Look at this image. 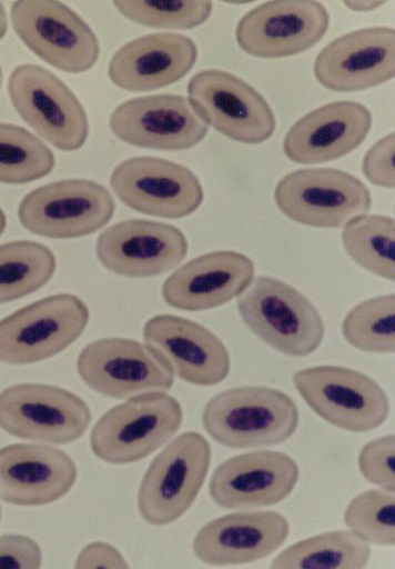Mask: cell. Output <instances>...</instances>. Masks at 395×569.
Instances as JSON below:
<instances>
[{"label":"cell","instance_id":"obj_1","mask_svg":"<svg viewBox=\"0 0 395 569\" xmlns=\"http://www.w3.org/2000/svg\"><path fill=\"white\" fill-rule=\"evenodd\" d=\"M203 426L230 449L269 448L291 439L301 413L286 393L269 387H237L215 395L205 406Z\"/></svg>","mask_w":395,"mask_h":569},{"label":"cell","instance_id":"obj_2","mask_svg":"<svg viewBox=\"0 0 395 569\" xmlns=\"http://www.w3.org/2000/svg\"><path fill=\"white\" fill-rule=\"evenodd\" d=\"M237 309L255 337L284 356H310L324 340L318 310L304 293L281 280L257 278L241 295Z\"/></svg>","mask_w":395,"mask_h":569},{"label":"cell","instance_id":"obj_3","mask_svg":"<svg viewBox=\"0 0 395 569\" xmlns=\"http://www.w3.org/2000/svg\"><path fill=\"white\" fill-rule=\"evenodd\" d=\"M182 422L183 409L173 396L164 391L140 393L95 422L90 447L108 463L138 462L170 442Z\"/></svg>","mask_w":395,"mask_h":569},{"label":"cell","instance_id":"obj_4","mask_svg":"<svg viewBox=\"0 0 395 569\" xmlns=\"http://www.w3.org/2000/svg\"><path fill=\"white\" fill-rule=\"evenodd\" d=\"M212 449L202 433L188 431L151 462L139 489L141 517L151 526H169L193 506L207 478Z\"/></svg>","mask_w":395,"mask_h":569},{"label":"cell","instance_id":"obj_5","mask_svg":"<svg viewBox=\"0 0 395 569\" xmlns=\"http://www.w3.org/2000/svg\"><path fill=\"white\" fill-rule=\"evenodd\" d=\"M306 405L324 421L350 432H366L387 420V393L365 373L341 366H315L293 376Z\"/></svg>","mask_w":395,"mask_h":569},{"label":"cell","instance_id":"obj_6","mask_svg":"<svg viewBox=\"0 0 395 569\" xmlns=\"http://www.w3.org/2000/svg\"><path fill=\"white\" fill-rule=\"evenodd\" d=\"M89 320L88 307L75 295L38 300L0 320V361L21 366L52 358L81 337Z\"/></svg>","mask_w":395,"mask_h":569},{"label":"cell","instance_id":"obj_7","mask_svg":"<svg viewBox=\"0 0 395 569\" xmlns=\"http://www.w3.org/2000/svg\"><path fill=\"white\" fill-rule=\"evenodd\" d=\"M11 102L21 119L61 151L80 150L89 137L87 112L75 93L36 63L17 67L9 79Z\"/></svg>","mask_w":395,"mask_h":569},{"label":"cell","instance_id":"obj_8","mask_svg":"<svg viewBox=\"0 0 395 569\" xmlns=\"http://www.w3.org/2000/svg\"><path fill=\"white\" fill-rule=\"evenodd\" d=\"M11 21L26 47L59 71L88 72L101 56L91 27L55 0H19L12 6Z\"/></svg>","mask_w":395,"mask_h":569},{"label":"cell","instance_id":"obj_9","mask_svg":"<svg viewBox=\"0 0 395 569\" xmlns=\"http://www.w3.org/2000/svg\"><path fill=\"white\" fill-rule=\"evenodd\" d=\"M115 202L101 183L62 180L28 193L19 207L21 224L38 237L69 240L91 236L113 218Z\"/></svg>","mask_w":395,"mask_h":569},{"label":"cell","instance_id":"obj_10","mask_svg":"<svg viewBox=\"0 0 395 569\" xmlns=\"http://www.w3.org/2000/svg\"><path fill=\"white\" fill-rule=\"evenodd\" d=\"M91 421L85 401L60 387L21 383L0 393V428L20 440L71 445L83 437Z\"/></svg>","mask_w":395,"mask_h":569},{"label":"cell","instance_id":"obj_11","mask_svg":"<svg viewBox=\"0 0 395 569\" xmlns=\"http://www.w3.org/2000/svg\"><path fill=\"white\" fill-rule=\"evenodd\" d=\"M275 203L290 220L314 228L336 229L371 211L369 189L354 176L335 169L291 172L276 186Z\"/></svg>","mask_w":395,"mask_h":569},{"label":"cell","instance_id":"obj_12","mask_svg":"<svg viewBox=\"0 0 395 569\" xmlns=\"http://www.w3.org/2000/svg\"><path fill=\"white\" fill-rule=\"evenodd\" d=\"M188 93L198 117L230 140L255 146L274 136L276 118L267 100L232 73H196L189 82Z\"/></svg>","mask_w":395,"mask_h":569},{"label":"cell","instance_id":"obj_13","mask_svg":"<svg viewBox=\"0 0 395 569\" xmlns=\"http://www.w3.org/2000/svg\"><path fill=\"white\" fill-rule=\"evenodd\" d=\"M111 188L129 209L162 219L189 217L205 198L200 179L185 166L146 156L117 166Z\"/></svg>","mask_w":395,"mask_h":569},{"label":"cell","instance_id":"obj_14","mask_svg":"<svg viewBox=\"0 0 395 569\" xmlns=\"http://www.w3.org/2000/svg\"><path fill=\"white\" fill-rule=\"evenodd\" d=\"M81 380L97 393L125 399L174 386L171 367L153 348L135 340L110 338L90 343L77 362Z\"/></svg>","mask_w":395,"mask_h":569},{"label":"cell","instance_id":"obj_15","mask_svg":"<svg viewBox=\"0 0 395 569\" xmlns=\"http://www.w3.org/2000/svg\"><path fill=\"white\" fill-rule=\"evenodd\" d=\"M189 246L180 228L156 221L131 219L99 236L95 253L107 270L130 279L166 274L186 258Z\"/></svg>","mask_w":395,"mask_h":569},{"label":"cell","instance_id":"obj_16","mask_svg":"<svg viewBox=\"0 0 395 569\" xmlns=\"http://www.w3.org/2000/svg\"><path fill=\"white\" fill-rule=\"evenodd\" d=\"M114 136L142 149L184 151L205 140L209 126L179 94H153L130 99L110 118Z\"/></svg>","mask_w":395,"mask_h":569},{"label":"cell","instance_id":"obj_17","mask_svg":"<svg viewBox=\"0 0 395 569\" xmlns=\"http://www.w3.org/2000/svg\"><path fill=\"white\" fill-rule=\"evenodd\" d=\"M331 26L325 7L313 0L263 3L237 24L236 40L246 53L278 59L303 53L317 44Z\"/></svg>","mask_w":395,"mask_h":569},{"label":"cell","instance_id":"obj_18","mask_svg":"<svg viewBox=\"0 0 395 569\" xmlns=\"http://www.w3.org/2000/svg\"><path fill=\"white\" fill-rule=\"evenodd\" d=\"M300 479L301 468L288 455L253 451L221 463L210 481V495L224 510L269 508L286 499Z\"/></svg>","mask_w":395,"mask_h":569},{"label":"cell","instance_id":"obj_19","mask_svg":"<svg viewBox=\"0 0 395 569\" xmlns=\"http://www.w3.org/2000/svg\"><path fill=\"white\" fill-rule=\"evenodd\" d=\"M326 89L354 92L382 86L395 76V31L391 27L358 29L328 43L314 63Z\"/></svg>","mask_w":395,"mask_h":569},{"label":"cell","instance_id":"obj_20","mask_svg":"<svg viewBox=\"0 0 395 569\" xmlns=\"http://www.w3.org/2000/svg\"><path fill=\"white\" fill-rule=\"evenodd\" d=\"M143 338L166 360L173 375L190 385H219L232 370V359L223 342L192 320L170 315L153 317L144 326Z\"/></svg>","mask_w":395,"mask_h":569},{"label":"cell","instance_id":"obj_21","mask_svg":"<svg viewBox=\"0 0 395 569\" xmlns=\"http://www.w3.org/2000/svg\"><path fill=\"white\" fill-rule=\"evenodd\" d=\"M78 480L73 458L43 445L0 449V499L17 507H43L63 498Z\"/></svg>","mask_w":395,"mask_h":569},{"label":"cell","instance_id":"obj_22","mask_svg":"<svg viewBox=\"0 0 395 569\" xmlns=\"http://www.w3.org/2000/svg\"><path fill=\"white\" fill-rule=\"evenodd\" d=\"M255 276V266L237 251H216L196 257L162 286V297L178 310L200 312L225 306L243 295Z\"/></svg>","mask_w":395,"mask_h":569},{"label":"cell","instance_id":"obj_23","mask_svg":"<svg viewBox=\"0 0 395 569\" xmlns=\"http://www.w3.org/2000/svg\"><path fill=\"white\" fill-rule=\"evenodd\" d=\"M288 533V521L280 512L232 513L206 523L196 532L192 548L207 565H244L273 555Z\"/></svg>","mask_w":395,"mask_h":569},{"label":"cell","instance_id":"obj_24","mask_svg":"<svg viewBox=\"0 0 395 569\" xmlns=\"http://www.w3.org/2000/svg\"><path fill=\"white\" fill-rule=\"evenodd\" d=\"M372 124V113L365 106L353 100H341L296 121L286 133L283 151L296 163L331 162L364 143Z\"/></svg>","mask_w":395,"mask_h":569},{"label":"cell","instance_id":"obj_25","mask_svg":"<svg viewBox=\"0 0 395 569\" xmlns=\"http://www.w3.org/2000/svg\"><path fill=\"white\" fill-rule=\"evenodd\" d=\"M195 43L181 33H150L130 41L112 57L109 76L118 88L152 91L182 80L195 64Z\"/></svg>","mask_w":395,"mask_h":569},{"label":"cell","instance_id":"obj_26","mask_svg":"<svg viewBox=\"0 0 395 569\" xmlns=\"http://www.w3.org/2000/svg\"><path fill=\"white\" fill-rule=\"evenodd\" d=\"M373 556L369 543L351 530H334L300 541L283 552L271 567L276 569H361Z\"/></svg>","mask_w":395,"mask_h":569},{"label":"cell","instance_id":"obj_27","mask_svg":"<svg viewBox=\"0 0 395 569\" xmlns=\"http://www.w3.org/2000/svg\"><path fill=\"white\" fill-rule=\"evenodd\" d=\"M55 271L53 252L41 243L16 241L0 246V305L39 291Z\"/></svg>","mask_w":395,"mask_h":569},{"label":"cell","instance_id":"obj_28","mask_svg":"<svg viewBox=\"0 0 395 569\" xmlns=\"http://www.w3.org/2000/svg\"><path fill=\"white\" fill-rule=\"evenodd\" d=\"M343 246L362 269L394 282L395 223L385 216L362 214L350 220L343 230Z\"/></svg>","mask_w":395,"mask_h":569},{"label":"cell","instance_id":"obj_29","mask_svg":"<svg viewBox=\"0 0 395 569\" xmlns=\"http://www.w3.org/2000/svg\"><path fill=\"white\" fill-rule=\"evenodd\" d=\"M54 166V153L34 133L0 123V183L34 182L49 176Z\"/></svg>","mask_w":395,"mask_h":569},{"label":"cell","instance_id":"obj_30","mask_svg":"<svg viewBox=\"0 0 395 569\" xmlns=\"http://www.w3.org/2000/svg\"><path fill=\"white\" fill-rule=\"evenodd\" d=\"M345 340L368 353L395 351V296L382 295L354 307L343 322Z\"/></svg>","mask_w":395,"mask_h":569},{"label":"cell","instance_id":"obj_31","mask_svg":"<svg viewBox=\"0 0 395 569\" xmlns=\"http://www.w3.org/2000/svg\"><path fill=\"white\" fill-rule=\"evenodd\" d=\"M112 4L128 20L159 29H194L213 13V3L206 0H114Z\"/></svg>","mask_w":395,"mask_h":569},{"label":"cell","instance_id":"obj_32","mask_svg":"<svg viewBox=\"0 0 395 569\" xmlns=\"http://www.w3.org/2000/svg\"><path fill=\"white\" fill-rule=\"evenodd\" d=\"M344 522L358 539L369 545L394 547V492L374 489L357 495L344 512Z\"/></svg>","mask_w":395,"mask_h":569},{"label":"cell","instance_id":"obj_33","mask_svg":"<svg viewBox=\"0 0 395 569\" xmlns=\"http://www.w3.org/2000/svg\"><path fill=\"white\" fill-rule=\"evenodd\" d=\"M395 438L387 435L362 448L357 465L368 482L391 492L395 491L394 476Z\"/></svg>","mask_w":395,"mask_h":569},{"label":"cell","instance_id":"obj_34","mask_svg":"<svg viewBox=\"0 0 395 569\" xmlns=\"http://www.w3.org/2000/svg\"><path fill=\"white\" fill-rule=\"evenodd\" d=\"M394 148L395 137L394 132H391L366 153L364 163H362V171L374 186L394 189Z\"/></svg>","mask_w":395,"mask_h":569},{"label":"cell","instance_id":"obj_35","mask_svg":"<svg viewBox=\"0 0 395 569\" xmlns=\"http://www.w3.org/2000/svg\"><path fill=\"white\" fill-rule=\"evenodd\" d=\"M42 550L23 535L0 537V569H37L42 566Z\"/></svg>","mask_w":395,"mask_h":569},{"label":"cell","instance_id":"obj_36","mask_svg":"<svg viewBox=\"0 0 395 569\" xmlns=\"http://www.w3.org/2000/svg\"><path fill=\"white\" fill-rule=\"evenodd\" d=\"M77 568H128L122 553L105 542H93L82 549L77 558Z\"/></svg>","mask_w":395,"mask_h":569},{"label":"cell","instance_id":"obj_37","mask_svg":"<svg viewBox=\"0 0 395 569\" xmlns=\"http://www.w3.org/2000/svg\"><path fill=\"white\" fill-rule=\"evenodd\" d=\"M386 4L385 0H350V2L346 0L344 2L348 10L357 13L374 12Z\"/></svg>","mask_w":395,"mask_h":569},{"label":"cell","instance_id":"obj_38","mask_svg":"<svg viewBox=\"0 0 395 569\" xmlns=\"http://www.w3.org/2000/svg\"><path fill=\"white\" fill-rule=\"evenodd\" d=\"M9 30V19L6 11V8L2 3H0V41H2Z\"/></svg>","mask_w":395,"mask_h":569},{"label":"cell","instance_id":"obj_39","mask_svg":"<svg viewBox=\"0 0 395 569\" xmlns=\"http://www.w3.org/2000/svg\"><path fill=\"white\" fill-rule=\"evenodd\" d=\"M8 226V218L2 209H0V237L3 236Z\"/></svg>","mask_w":395,"mask_h":569},{"label":"cell","instance_id":"obj_40","mask_svg":"<svg viewBox=\"0 0 395 569\" xmlns=\"http://www.w3.org/2000/svg\"><path fill=\"white\" fill-rule=\"evenodd\" d=\"M3 84V70L2 67H0V88H2Z\"/></svg>","mask_w":395,"mask_h":569},{"label":"cell","instance_id":"obj_41","mask_svg":"<svg viewBox=\"0 0 395 569\" xmlns=\"http://www.w3.org/2000/svg\"><path fill=\"white\" fill-rule=\"evenodd\" d=\"M0 521H2V508H0Z\"/></svg>","mask_w":395,"mask_h":569}]
</instances>
